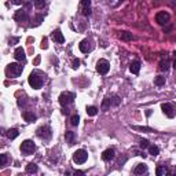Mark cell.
Masks as SVG:
<instances>
[{
    "label": "cell",
    "instance_id": "42",
    "mask_svg": "<svg viewBox=\"0 0 176 176\" xmlns=\"http://www.w3.org/2000/svg\"><path fill=\"white\" fill-rule=\"evenodd\" d=\"M173 67L176 69V59H175V62H173Z\"/></svg>",
    "mask_w": 176,
    "mask_h": 176
},
{
    "label": "cell",
    "instance_id": "4",
    "mask_svg": "<svg viewBox=\"0 0 176 176\" xmlns=\"http://www.w3.org/2000/svg\"><path fill=\"white\" fill-rule=\"evenodd\" d=\"M22 70H24V66L19 65V63H15V62L10 63L7 66V74L8 76H12V77H18L22 73Z\"/></svg>",
    "mask_w": 176,
    "mask_h": 176
},
{
    "label": "cell",
    "instance_id": "10",
    "mask_svg": "<svg viewBox=\"0 0 176 176\" xmlns=\"http://www.w3.org/2000/svg\"><path fill=\"white\" fill-rule=\"evenodd\" d=\"M14 19L17 22H25L29 19V17H28V12L25 10H17L15 14H14Z\"/></svg>",
    "mask_w": 176,
    "mask_h": 176
},
{
    "label": "cell",
    "instance_id": "26",
    "mask_svg": "<svg viewBox=\"0 0 176 176\" xmlns=\"http://www.w3.org/2000/svg\"><path fill=\"white\" fill-rule=\"evenodd\" d=\"M43 21H44V15H36L33 22H32V26H39Z\"/></svg>",
    "mask_w": 176,
    "mask_h": 176
},
{
    "label": "cell",
    "instance_id": "37",
    "mask_svg": "<svg viewBox=\"0 0 176 176\" xmlns=\"http://www.w3.org/2000/svg\"><path fill=\"white\" fill-rule=\"evenodd\" d=\"M42 48H43V50H47V48H48V44H47V39H46V37L43 39V42H42Z\"/></svg>",
    "mask_w": 176,
    "mask_h": 176
},
{
    "label": "cell",
    "instance_id": "21",
    "mask_svg": "<svg viewBox=\"0 0 176 176\" xmlns=\"http://www.w3.org/2000/svg\"><path fill=\"white\" fill-rule=\"evenodd\" d=\"M39 171V168H37L36 164H33V162H29L28 165H26V172L28 173H36Z\"/></svg>",
    "mask_w": 176,
    "mask_h": 176
},
{
    "label": "cell",
    "instance_id": "31",
    "mask_svg": "<svg viewBox=\"0 0 176 176\" xmlns=\"http://www.w3.org/2000/svg\"><path fill=\"white\" fill-rule=\"evenodd\" d=\"M139 146H140V149H149L150 142H149L147 139H142V140H140V143H139Z\"/></svg>",
    "mask_w": 176,
    "mask_h": 176
},
{
    "label": "cell",
    "instance_id": "22",
    "mask_svg": "<svg viewBox=\"0 0 176 176\" xmlns=\"http://www.w3.org/2000/svg\"><path fill=\"white\" fill-rule=\"evenodd\" d=\"M168 67H169V61H168V59H162L160 62L158 69H160L161 72H165V70H168Z\"/></svg>",
    "mask_w": 176,
    "mask_h": 176
},
{
    "label": "cell",
    "instance_id": "12",
    "mask_svg": "<svg viewBox=\"0 0 176 176\" xmlns=\"http://www.w3.org/2000/svg\"><path fill=\"white\" fill-rule=\"evenodd\" d=\"M51 39H52V40H54L55 43H58V44H62V43H65V37H63L62 32L59 30V29H57V30L52 32Z\"/></svg>",
    "mask_w": 176,
    "mask_h": 176
},
{
    "label": "cell",
    "instance_id": "13",
    "mask_svg": "<svg viewBox=\"0 0 176 176\" xmlns=\"http://www.w3.org/2000/svg\"><path fill=\"white\" fill-rule=\"evenodd\" d=\"M114 157H116V151H114V149H106V150L102 153V160L103 161H112L114 160Z\"/></svg>",
    "mask_w": 176,
    "mask_h": 176
},
{
    "label": "cell",
    "instance_id": "36",
    "mask_svg": "<svg viewBox=\"0 0 176 176\" xmlns=\"http://www.w3.org/2000/svg\"><path fill=\"white\" fill-rule=\"evenodd\" d=\"M72 67L73 69H78V67H80V61H78V59H74L72 63Z\"/></svg>",
    "mask_w": 176,
    "mask_h": 176
},
{
    "label": "cell",
    "instance_id": "8",
    "mask_svg": "<svg viewBox=\"0 0 176 176\" xmlns=\"http://www.w3.org/2000/svg\"><path fill=\"white\" fill-rule=\"evenodd\" d=\"M110 69V63L106 61V59H99L98 63H96V72L99 74H106Z\"/></svg>",
    "mask_w": 176,
    "mask_h": 176
},
{
    "label": "cell",
    "instance_id": "6",
    "mask_svg": "<svg viewBox=\"0 0 176 176\" xmlns=\"http://www.w3.org/2000/svg\"><path fill=\"white\" fill-rule=\"evenodd\" d=\"M36 135L40 138V139H44V140H48L50 138H51V128L48 127V125H43V127H40L39 130L36 131Z\"/></svg>",
    "mask_w": 176,
    "mask_h": 176
},
{
    "label": "cell",
    "instance_id": "19",
    "mask_svg": "<svg viewBox=\"0 0 176 176\" xmlns=\"http://www.w3.org/2000/svg\"><path fill=\"white\" fill-rule=\"evenodd\" d=\"M74 138H76V134L72 132V131H67L66 134H65V139H66V142L69 145H73L74 143Z\"/></svg>",
    "mask_w": 176,
    "mask_h": 176
},
{
    "label": "cell",
    "instance_id": "16",
    "mask_svg": "<svg viewBox=\"0 0 176 176\" xmlns=\"http://www.w3.org/2000/svg\"><path fill=\"white\" fill-rule=\"evenodd\" d=\"M24 120H25L26 123H33V121H36V114L32 113V112H24Z\"/></svg>",
    "mask_w": 176,
    "mask_h": 176
},
{
    "label": "cell",
    "instance_id": "41",
    "mask_svg": "<svg viewBox=\"0 0 176 176\" xmlns=\"http://www.w3.org/2000/svg\"><path fill=\"white\" fill-rule=\"evenodd\" d=\"M74 173H76V175H84V172H81V171H76Z\"/></svg>",
    "mask_w": 176,
    "mask_h": 176
},
{
    "label": "cell",
    "instance_id": "27",
    "mask_svg": "<svg viewBox=\"0 0 176 176\" xmlns=\"http://www.w3.org/2000/svg\"><path fill=\"white\" fill-rule=\"evenodd\" d=\"M87 114H88V116H91V117H94V116H96V114H98V109H96L95 106H88V107H87Z\"/></svg>",
    "mask_w": 176,
    "mask_h": 176
},
{
    "label": "cell",
    "instance_id": "17",
    "mask_svg": "<svg viewBox=\"0 0 176 176\" xmlns=\"http://www.w3.org/2000/svg\"><path fill=\"white\" fill-rule=\"evenodd\" d=\"M146 172H147V165H145V164H138L136 168H135L134 173L135 175H143Z\"/></svg>",
    "mask_w": 176,
    "mask_h": 176
},
{
    "label": "cell",
    "instance_id": "5",
    "mask_svg": "<svg viewBox=\"0 0 176 176\" xmlns=\"http://www.w3.org/2000/svg\"><path fill=\"white\" fill-rule=\"evenodd\" d=\"M161 110L169 118H173L176 116V106L173 103H162L161 105Z\"/></svg>",
    "mask_w": 176,
    "mask_h": 176
},
{
    "label": "cell",
    "instance_id": "15",
    "mask_svg": "<svg viewBox=\"0 0 176 176\" xmlns=\"http://www.w3.org/2000/svg\"><path fill=\"white\" fill-rule=\"evenodd\" d=\"M78 48H80V51H81V52L87 54V52L91 51V44H89V42L85 39V40H83V42H80V44H78Z\"/></svg>",
    "mask_w": 176,
    "mask_h": 176
},
{
    "label": "cell",
    "instance_id": "25",
    "mask_svg": "<svg viewBox=\"0 0 176 176\" xmlns=\"http://www.w3.org/2000/svg\"><path fill=\"white\" fill-rule=\"evenodd\" d=\"M155 173H157V176H162V175H165V173H168V169L165 168V165H160V166H157Z\"/></svg>",
    "mask_w": 176,
    "mask_h": 176
},
{
    "label": "cell",
    "instance_id": "7",
    "mask_svg": "<svg viewBox=\"0 0 176 176\" xmlns=\"http://www.w3.org/2000/svg\"><path fill=\"white\" fill-rule=\"evenodd\" d=\"M59 103L62 105V106H67V105H70L74 100V95H73L72 92H67V91H65V92H62L61 95H59Z\"/></svg>",
    "mask_w": 176,
    "mask_h": 176
},
{
    "label": "cell",
    "instance_id": "34",
    "mask_svg": "<svg viewBox=\"0 0 176 176\" xmlns=\"http://www.w3.org/2000/svg\"><path fill=\"white\" fill-rule=\"evenodd\" d=\"M132 128H134V130H136V131H147V132H154L151 128H147V127H132Z\"/></svg>",
    "mask_w": 176,
    "mask_h": 176
},
{
    "label": "cell",
    "instance_id": "43",
    "mask_svg": "<svg viewBox=\"0 0 176 176\" xmlns=\"http://www.w3.org/2000/svg\"><path fill=\"white\" fill-rule=\"evenodd\" d=\"M173 55H175V59H176V51H175V52H173Z\"/></svg>",
    "mask_w": 176,
    "mask_h": 176
},
{
    "label": "cell",
    "instance_id": "40",
    "mask_svg": "<svg viewBox=\"0 0 176 176\" xmlns=\"http://www.w3.org/2000/svg\"><path fill=\"white\" fill-rule=\"evenodd\" d=\"M24 105H25V99L19 98V99H18V106H24Z\"/></svg>",
    "mask_w": 176,
    "mask_h": 176
},
{
    "label": "cell",
    "instance_id": "35",
    "mask_svg": "<svg viewBox=\"0 0 176 176\" xmlns=\"http://www.w3.org/2000/svg\"><path fill=\"white\" fill-rule=\"evenodd\" d=\"M6 164H7V155L1 154L0 155V165H6Z\"/></svg>",
    "mask_w": 176,
    "mask_h": 176
},
{
    "label": "cell",
    "instance_id": "2",
    "mask_svg": "<svg viewBox=\"0 0 176 176\" xmlns=\"http://www.w3.org/2000/svg\"><path fill=\"white\" fill-rule=\"evenodd\" d=\"M87 160H88V153L84 149H78V150H76L73 153V161L76 164H78V165L84 164Z\"/></svg>",
    "mask_w": 176,
    "mask_h": 176
},
{
    "label": "cell",
    "instance_id": "20",
    "mask_svg": "<svg viewBox=\"0 0 176 176\" xmlns=\"http://www.w3.org/2000/svg\"><path fill=\"white\" fill-rule=\"evenodd\" d=\"M18 135H19V132H18V130H17V128H11V130L7 131V138H8V139H11V140L15 139Z\"/></svg>",
    "mask_w": 176,
    "mask_h": 176
},
{
    "label": "cell",
    "instance_id": "14",
    "mask_svg": "<svg viewBox=\"0 0 176 176\" xmlns=\"http://www.w3.org/2000/svg\"><path fill=\"white\" fill-rule=\"evenodd\" d=\"M14 57H15L17 61H21V62H24V61L26 59L25 50H24L22 47H18V48H15V51H14Z\"/></svg>",
    "mask_w": 176,
    "mask_h": 176
},
{
    "label": "cell",
    "instance_id": "28",
    "mask_svg": "<svg viewBox=\"0 0 176 176\" xmlns=\"http://www.w3.org/2000/svg\"><path fill=\"white\" fill-rule=\"evenodd\" d=\"M149 153H150L151 155H158L160 154V149H158V147H157V146H149Z\"/></svg>",
    "mask_w": 176,
    "mask_h": 176
},
{
    "label": "cell",
    "instance_id": "1",
    "mask_svg": "<svg viewBox=\"0 0 176 176\" xmlns=\"http://www.w3.org/2000/svg\"><path fill=\"white\" fill-rule=\"evenodd\" d=\"M28 81H29V85L32 88H35V89H40L43 87V83H44L43 77L37 73H30L29 77H28Z\"/></svg>",
    "mask_w": 176,
    "mask_h": 176
},
{
    "label": "cell",
    "instance_id": "3",
    "mask_svg": "<svg viewBox=\"0 0 176 176\" xmlns=\"http://www.w3.org/2000/svg\"><path fill=\"white\" fill-rule=\"evenodd\" d=\"M21 151L24 153L25 155H30L33 151L36 150V145L33 143V140H29V139H26V140H24L21 143Z\"/></svg>",
    "mask_w": 176,
    "mask_h": 176
},
{
    "label": "cell",
    "instance_id": "29",
    "mask_svg": "<svg viewBox=\"0 0 176 176\" xmlns=\"http://www.w3.org/2000/svg\"><path fill=\"white\" fill-rule=\"evenodd\" d=\"M78 123H80V117H78V114L72 116V118H70V124H72L73 127H76V125H78Z\"/></svg>",
    "mask_w": 176,
    "mask_h": 176
},
{
    "label": "cell",
    "instance_id": "24",
    "mask_svg": "<svg viewBox=\"0 0 176 176\" xmlns=\"http://www.w3.org/2000/svg\"><path fill=\"white\" fill-rule=\"evenodd\" d=\"M154 84L158 85V87H162L165 84V77L164 76H157V77H154Z\"/></svg>",
    "mask_w": 176,
    "mask_h": 176
},
{
    "label": "cell",
    "instance_id": "39",
    "mask_svg": "<svg viewBox=\"0 0 176 176\" xmlns=\"http://www.w3.org/2000/svg\"><path fill=\"white\" fill-rule=\"evenodd\" d=\"M10 46H12V44H15V43H18V37H12V39H10Z\"/></svg>",
    "mask_w": 176,
    "mask_h": 176
},
{
    "label": "cell",
    "instance_id": "32",
    "mask_svg": "<svg viewBox=\"0 0 176 176\" xmlns=\"http://www.w3.org/2000/svg\"><path fill=\"white\" fill-rule=\"evenodd\" d=\"M109 106H112V103H110V98H106L103 100V103H102V110L106 112V110L109 109Z\"/></svg>",
    "mask_w": 176,
    "mask_h": 176
},
{
    "label": "cell",
    "instance_id": "18",
    "mask_svg": "<svg viewBox=\"0 0 176 176\" xmlns=\"http://www.w3.org/2000/svg\"><path fill=\"white\" fill-rule=\"evenodd\" d=\"M130 70L132 74H138L140 70V62H138V61H134V62H131L130 65Z\"/></svg>",
    "mask_w": 176,
    "mask_h": 176
},
{
    "label": "cell",
    "instance_id": "23",
    "mask_svg": "<svg viewBox=\"0 0 176 176\" xmlns=\"http://www.w3.org/2000/svg\"><path fill=\"white\" fill-rule=\"evenodd\" d=\"M120 37H121V40H124V42H130V40L134 39L132 33H130V32H123V33L120 35Z\"/></svg>",
    "mask_w": 176,
    "mask_h": 176
},
{
    "label": "cell",
    "instance_id": "30",
    "mask_svg": "<svg viewBox=\"0 0 176 176\" xmlns=\"http://www.w3.org/2000/svg\"><path fill=\"white\" fill-rule=\"evenodd\" d=\"M44 6H46V0H35V7L36 8H44Z\"/></svg>",
    "mask_w": 176,
    "mask_h": 176
},
{
    "label": "cell",
    "instance_id": "11",
    "mask_svg": "<svg viewBox=\"0 0 176 176\" xmlns=\"http://www.w3.org/2000/svg\"><path fill=\"white\" fill-rule=\"evenodd\" d=\"M81 12L83 15H91V0H83L81 1Z\"/></svg>",
    "mask_w": 176,
    "mask_h": 176
},
{
    "label": "cell",
    "instance_id": "9",
    "mask_svg": "<svg viewBox=\"0 0 176 176\" xmlns=\"http://www.w3.org/2000/svg\"><path fill=\"white\" fill-rule=\"evenodd\" d=\"M169 18H171V15H169L168 12L161 11V12H158V14L155 15V21H157V24H160V25H166V24L169 22Z\"/></svg>",
    "mask_w": 176,
    "mask_h": 176
},
{
    "label": "cell",
    "instance_id": "38",
    "mask_svg": "<svg viewBox=\"0 0 176 176\" xmlns=\"http://www.w3.org/2000/svg\"><path fill=\"white\" fill-rule=\"evenodd\" d=\"M24 1H25V0H11V3H12V4H17V6L22 4Z\"/></svg>",
    "mask_w": 176,
    "mask_h": 176
},
{
    "label": "cell",
    "instance_id": "44",
    "mask_svg": "<svg viewBox=\"0 0 176 176\" xmlns=\"http://www.w3.org/2000/svg\"><path fill=\"white\" fill-rule=\"evenodd\" d=\"M175 1H176V0H175Z\"/></svg>",
    "mask_w": 176,
    "mask_h": 176
},
{
    "label": "cell",
    "instance_id": "33",
    "mask_svg": "<svg viewBox=\"0 0 176 176\" xmlns=\"http://www.w3.org/2000/svg\"><path fill=\"white\" fill-rule=\"evenodd\" d=\"M110 103H112V106H118V105H120V98H118V96H113V98H110Z\"/></svg>",
    "mask_w": 176,
    "mask_h": 176
}]
</instances>
